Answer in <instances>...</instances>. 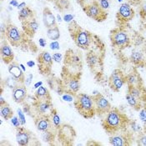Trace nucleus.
Instances as JSON below:
<instances>
[{"label":"nucleus","mask_w":146,"mask_h":146,"mask_svg":"<svg viewBox=\"0 0 146 146\" xmlns=\"http://www.w3.org/2000/svg\"><path fill=\"white\" fill-rule=\"evenodd\" d=\"M84 11L89 17L97 21H103L106 18L105 12L100 8L99 3L96 2H94L93 3L84 7Z\"/></svg>","instance_id":"nucleus-3"},{"label":"nucleus","mask_w":146,"mask_h":146,"mask_svg":"<svg viewBox=\"0 0 146 146\" xmlns=\"http://www.w3.org/2000/svg\"><path fill=\"white\" fill-rule=\"evenodd\" d=\"M62 100H63L64 101L68 102V103H71V102L74 101L75 98L72 95L71 93L66 92V93H64V94H62Z\"/></svg>","instance_id":"nucleus-34"},{"label":"nucleus","mask_w":146,"mask_h":146,"mask_svg":"<svg viewBox=\"0 0 146 146\" xmlns=\"http://www.w3.org/2000/svg\"><path fill=\"white\" fill-rule=\"evenodd\" d=\"M49 48L51 50H58L60 48V45H59V43L55 40V41H52L49 44Z\"/></svg>","instance_id":"nucleus-42"},{"label":"nucleus","mask_w":146,"mask_h":146,"mask_svg":"<svg viewBox=\"0 0 146 146\" xmlns=\"http://www.w3.org/2000/svg\"><path fill=\"white\" fill-rule=\"evenodd\" d=\"M128 140L126 138L121 135H113L110 139V145L113 146H124L128 145L129 143L127 142Z\"/></svg>","instance_id":"nucleus-20"},{"label":"nucleus","mask_w":146,"mask_h":146,"mask_svg":"<svg viewBox=\"0 0 146 146\" xmlns=\"http://www.w3.org/2000/svg\"><path fill=\"white\" fill-rule=\"evenodd\" d=\"M42 139L46 143H49V142L53 141L54 140V135L51 132V130L44 131L42 134Z\"/></svg>","instance_id":"nucleus-33"},{"label":"nucleus","mask_w":146,"mask_h":146,"mask_svg":"<svg viewBox=\"0 0 146 146\" xmlns=\"http://www.w3.org/2000/svg\"><path fill=\"white\" fill-rule=\"evenodd\" d=\"M80 2L84 5V7H86V6H88V5L94 3V1H92V0H80Z\"/></svg>","instance_id":"nucleus-46"},{"label":"nucleus","mask_w":146,"mask_h":146,"mask_svg":"<svg viewBox=\"0 0 146 146\" xmlns=\"http://www.w3.org/2000/svg\"><path fill=\"white\" fill-rule=\"evenodd\" d=\"M52 124V120L47 115H39V117L36 120L37 129L41 132L51 130Z\"/></svg>","instance_id":"nucleus-12"},{"label":"nucleus","mask_w":146,"mask_h":146,"mask_svg":"<svg viewBox=\"0 0 146 146\" xmlns=\"http://www.w3.org/2000/svg\"><path fill=\"white\" fill-rule=\"evenodd\" d=\"M17 114H18V117L21 122L22 125H24L26 124V119H25V115H24V112L21 109H18L17 110Z\"/></svg>","instance_id":"nucleus-36"},{"label":"nucleus","mask_w":146,"mask_h":146,"mask_svg":"<svg viewBox=\"0 0 146 146\" xmlns=\"http://www.w3.org/2000/svg\"><path fill=\"white\" fill-rule=\"evenodd\" d=\"M126 83L129 86H139L140 85V80L139 79L138 75L135 74H130L125 77Z\"/></svg>","instance_id":"nucleus-27"},{"label":"nucleus","mask_w":146,"mask_h":146,"mask_svg":"<svg viewBox=\"0 0 146 146\" xmlns=\"http://www.w3.org/2000/svg\"><path fill=\"white\" fill-rule=\"evenodd\" d=\"M123 0H118V2H122Z\"/></svg>","instance_id":"nucleus-58"},{"label":"nucleus","mask_w":146,"mask_h":146,"mask_svg":"<svg viewBox=\"0 0 146 146\" xmlns=\"http://www.w3.org/2000/svg\"><path fill=\"white\" fill-rule=\"evenodd\" d=\"M56 19H57V21H58V22H59V23L62 22V21H63V19L61 18V16H60L59 14H58V15H57Z\"/></svg>","instance_id":"nucleus-55"},{"label":"nucleus","mask_w":146,"mask_h":146,"mask_svg":"<svg viewBox=\"0 0 146 146\" xmlns=\"http://www.w3.org/2000/svg\"><path fill=\"white\" fill-rule=\"evenodd\" d=\"M33 15H34L33 11L29 7H26L19 12V19L22 22H25V21H28V20L33 19Z\"/></svg>","instance_id":"nucleus-22"},{"label":"nucleus","mask_w":146,"mask_h":146,"mask_svg":"<svg viewBox=\"0 0 146 146\" xmlns=\"http://www.w3.org/2000/svg\"><path fill=\"white\" fill-rule=\"evenodd\" d=\"M126 122L127 118L123 113L115 109H111L106 113V116L103 121V127L108 133L114 134L121 129L126 124Z\"/></svg>","instance_id":"nucleus-1"},{"label":"nucleus","mask_w":146,"mask_h":146,"mask_svg":"<svg viewBox=\"0 0 146 146\" xmlns=\"http://www.w3.org/2000/svg\"><path fill=\"white\" fill-rule=\"evenodd\" d=\"M43 22L47 29H50L54 26H57L56 17L48 8H45L43 11Z\"/></svg>","instance_id":"nucleus-15"},{"label":"nucleus","mask_w":146,"mask_h":146,"mask_svg":"<svg viewBox=\"0 0 146 146\" xmlns=\"http://www.w3.org/2000/svg\"><path fill=\"white\" fill-rule=\"evenodd\" d=\"M118 15L120 19L124 21H129L134 17V10L131 9L129 3H125L120 5L118 12Z\"/></svg>","instance_id":"nucleus-13"},{"label":"nucleus","mask_w":146,"mask_h":146,"mask_svg":"<svg viewBox=\"0 0 146 146\" xmlns=\"http://www.w3.org/2000/svg\"><path fill=\"white\" fill-rule=\"evenodd\" d=\"M0 52H1V58L5 64H10L11 63H13L14 55H13V53L12 48L9 45L6 44L2 45Z\"/></svg>","instance_id":"nucleus-16"},{"label":"nucleus","mask_w":146,"mask_h":146,"mask_svg":"<svg viewBox=\"0 0 146 146\" xmlns=\"http://www.w3.org/2000/svg\"><path fill=\"white\" fill-rule=\"evenodd\" d=\"M30 139H31V135L24 129H19L16 134V141L19 145H28L30 142Z\"/></svg>","instance_id":"nucleus-18"},{"label":"nucleus","mask_w":146,"mask_h":146,"mask_svg":"<svg viewBox=\"0 0 146 146\" xmlns=\"http://www.w3.org/2000/svg\"><path fill=\"white\" fill-rule=\"evenodd\" d=\"M0 114L3 119H4L5 120H8L13 117V111H12L11 108L8 104H4V105L1 106Z\"/></svg>","instance_id":"nucleus-26"},{"label":"nucleus","mask_w":146,"mask_h":146,"mask_svg":"<svg viewBox=\"0 0 146 146\" xmlns=\"http://www.w3.org/2000/svg\"><path fill=\"white\" fill-rule=\"evenodd\" d=\"M64 88L71 94H76L78 93L80 88L79 79L75 78L73 75H69L67 79L64 80Z\"/></svg>","instance_id":"nucleus-11"},{"label":"nucleus","mask_w":146,"mask_h":146,"mask_svg":"<svg viewBox=\"0 0 146 146\" xmlns=\"http://www.w3.org/2000/svg\"><path fill=\"white\" fill-rule=\"evenodd\" d=\"M74 16L73 14H70V13H66L63 17V20L66 23L72 22L74 20Z\"/></svg>","instance_id":"nucleus-43"},{"label":"nucleus","mask_w":146,"mask_h":146,"mask_svg":"<svg viewBox=\"0 0 146 146\" xmlns=\"http://www.w3.org/2000/svg\"><path fill=\"white\" fill-rule=\"evenodd\" d=\"M53 61L55 62V63H60L62 60H63V55L59 53H55L53 54Z\"/></svg>","instance_id":"nucleus-41"},{"label":"nucleus","mask_w":146,"mask_h":146,"mask_svg":"<svg viewBox=\"0 0 146 146\" xmlns=\"http://www.w3.org/2000/svg\"><path fill=\"white\" fill-rule=\"evenodd\" d=\"M28 94H27V89L25 85H19L14 90H13V99L16 103L21 104L26 100Z\"/></svg>","instance_id":"nucleus-14"},{"label":"nucleus","mask_w":146,"mask_h":146,"mask_svg":"<svg viewBox=\"0 0 146 146\" xmlns=\"http://www.w3.org/2000/svg\"><path fill=\"white\" fill-rule=\"evenodd\" d=\"M2 1H3V0H2Z\"/></svg>","instance_id":"nucleus-59"},{"label":"nucleus","mask_w":146,"mask_h":146,"mask_svg":"<svg viewBox=\"0 0 146 146\" xmlns=\"http://www.w3.org/2000/svg\"><path fill=\"white\" fill-rule=\"evenodd\" d=\"M4 104H6V101L4 100L3 97V96H1V97H0V105H1V106H3V105H4Z\"/></svg>","instance_id":"nucleus-53"},{"label":"nucleus","mask_w":146,"mask_h":146,"mask_svg":"<svg viewBox=\"0 0 146 146\" xmlns=\"http://www.w3.org/2000/svg\"><path fill=\"white\" fill-rule=\"evenodd\" d=\"M23 111L24 112V113H30V107L28 106V105H25L24 108H23Z\"/></svg>","instance_id":"nucleus-52"},{"label":"nucleus","mask_w":146,"mask_h":146,"mask_svg":"<svg viewBox=\"0 0 146 146\" xmlns=\"http://www.w3.org/2000/svg\"><path fill=\"white\" fill-rule=\"evenodd\" d=\"M99 4H100V8H101L104 11L109 9L110 7V0H100V1H99Z\"/></svg>","instance_id":"nucleus-35"},{"label":"nucleus","mask_w":146,"mask_h":146,"mask_svg":"<svg viewBox=\"0 0 146 146\" xmlns=\"http://www.w3.org/2000/svg\"><path fill=\"white\" fill-rule=\"evenodd\" d=\"M130 59L133 63H135L136 64H139L145 61V55L140 50L134 49L131 53Z\"/></svg>","instance_id":"nucleus-23"},{"label":"nucleus","mask_w":146,"mask_h":146,"mask_svg":"<svg viewBox=\"0 0 146 146\" xmlns=\"http://www.w3.org/2000/svg\"><path fill=\"white\" fill-rule=\"evenodd\" d=\"M111 41L113 46L118 48H124L129 44L130 38L127 32L124 30H116L112 33Z\"/></svg>","instance_id":"nucleus-4"},{"label":"nucleus","mask_w":146,"mask_h":146,"mask_svg":"<svg viewBox=\"0 0 146 146\" xmlns=\"http://www.w3.org/2000/svg\"><path fill=\"white\" fill-rule=\"evenodd\" d=\"M47 37H48V38H49L52 41L58 40L60 38V31H59L58 28L57 26H54L53 28L48 29Z\"/></svg>","instance_id":"nucleus-24"},{"label":"nucleus","mask_w":146,"mask_h":146,"mask_svg":"<svg viewBox=\"0 0 146 146\" xmlns=\"http://www.w3.org/2000/svg\"><path fill=\"white\" fill-rule=\"evenodd\" d=\"M125 83H126V79L123 73L119 69L114 70L110 78V85L111 89L118 92L122 89Z\"/></svg>","instance_id":"nucleus-7"},{"label":"nucleus","mask_w":146,"mask_h":146,"mask_svg":"<svg viewBox=\"0 0 146 146\" xmlns=\"http://www.w3.org/2000/svg\"><path fill=\"white\" fill-rule=\"evenodd\" d=\"M68 62L71 64V65H79V64L81 63V58L79 55L73 54H68L67 57Z\"/></svg>","instance_id":"nucleus-31"},{"label":"nucleus","mask_w":146,"mask_h":146,"mask_svg":"<svg viewBox=\"0 0 146 146\" xmlns=\"http://www.w3.org/2000/svg\"><path fill=\"white\" fill-rule=\"evenodd\" d=\"M38 27H39L38 23L34 19H29L28 21L23 22L24 32L29 36H34V34L38 29Z\"/></svg>","instance_id":"nucleus-17"},{"label":"nucleus","mask_w":146,"mask_h":146,"mask_svg":"<svg viewBox=\"0 0 146 146\" xmlns=\"http://www.w3.org/2000/svg\"><path fill=\"white\" fill-rule=\"evenodd\" d=\"M94 105H95V111L99 114H106L111 110V104L109 100L101 94L94 97Z\"/></svg>","instance_id":"nucleus-8"},{"label":"nucleus","mask_w":146,"mask_h":146,"mask_svg":"<svg viewBox=\"0 0 146 146\" xmlns=\"http://www.w3.org/2000/svg\"><path fill=\"white\" fill-rule=\"evenodd\" d=\"M51 115H52V123L54 124V126L56 128V129H59L61 127V119L59 117V115L58 114V113L53 110V111L51 113Z\"/></svg>","instance_id":"nucleus-30"},{"label":"nucleus","mask_w":146,"mask_h":146,"mask_svg":"<svg viewBox=\"0 0 146 146\" xmlns=\"http://www.w3.org/2000/svg\"><path fill=\"white\" fill-rule=\"evenodd\" d=\"M139 119L140 120L146 124V108H143L139 110Z\"/></svg>","instance_id":"nucleus-40"},{"label":"nucleus","mask_w":146,"mask_h":146,"mask_svg":"<svg viewBox=\"0 0 146 146\" xmlns=\"http://www.w3.org/2000/svg\"><path fill=\"white\" fill-rule=\"evenodd\" d=\"M5 34H6L9 42L12 45L19 46L21 44L23 40L22 34L19 31V29L17 27H15L14 25H12V24L8 25Z\"/></svg>","instance_id":"nucleus-6"},{"label":"nucleus","mask_w":146,"mask_h":146,"mask_svg":"<svg viewBox=\"0 0 146 146\" xmlns=\"http://www.w3.org/2000/svg\"><path fill=\"white\" fill-rule=\"evenodd\" d=\"M142 13H145L146 15V6H144L142 8Z\"/></svg>","instance_id":"nucleus-57"},{"label":"nucleus","mask_w":146,"mask_h":146,"mask_svg":"<svg viewBox=\"0 0 146 146\" xmlns=\"http://www.w3.org/2000/svg\"><path fill=\"white\" fill-rule=\"evenodd\" d=\"M48 84L51 89H54L55 84H54V79H48Z\"/></svg>","instance_id":"nucleus-47"},{"label":"nucleus","mask_w":146,"mask_h":146,"mask_svg":"<svg viewBox=\"0 0 146 146\" xmlns=\"http://www.w3.org/2000/svg\"><path fill=\"white\" fill-rule=\"evenodd\" d=\"M38 44H39V46L42 47V48H44L45 46L47 45V42H46V39L44 38H41L38 39Z\"/></svg>","instance_id":"nucleus-45"},{"label":"nucleus","mask_w":146,"mask_h":146,"mask_svg":"<svg viewBox=\"0 0 146 146\" xmlns=\"http://www.w3.org/2000/svg\"><path fill=\"white\" fill-rule=\"evenodd\" d=\"M130 128L135 133H139L141 131V126L139 124H137L135 121L130 122Z\"/></svg>","instance_id":"nucleus-38"},{"label":"nucleus","mask_w":146,"mask_h":146,"mask_svg":"<svg viewBox=\"0 0 146 146\" xmlns=\"http://www.w3.org/2000/svg\"><path fill=\"white\" fill-rule=\"evenodd\" d=\"M74 34V41L77 46L80 48L87 49L91 43V35L90 33L86 30L78 29Z\"/></svg>","instance_id":"nucleus-5"},{"label":"nucleus","mask_w":146,"mask_h":146,"mask_svg":"<svg viewBox=\"0 0 146 146\" xmlns=\"http://www.w3.org/2000/svg\"><path fill=\"white\" fill-rule=\"evenodd\" d=\"M86 60H87L88 65L91 68L95 67L97 64H99V63H100V58H99V57L97 56L96 54H93V53H90V54L87 55Z\"/></svg>","instance_id":"nucleus-29"},{"label":"nucleus","mask_w":146,"mask_h":146,"mask_svg":"<svg viewBox=\"0 0 146 146\" xmlns=\"http://www.w3.org/2000/svg\"><path fill=\"white\" fill-rule=\"evenodd\" d=\"M126 100L128 102V104L131 107L135 108V110H139V109L140 103L139 101V100L137 98H135V96H133L132 94H130L129 93L127 94V95H126Z\"/></svg>","instance_id":"nucleus-28"},{"label":"nucleus","mask_w":146,"mask_h":146,"mask_svg":"<svg viewBox=\"0 0 146 146\" xmlns=\"http://www.w3.org/2000/svg\"><path fill=\"white\" fill-rule=\"evenodd\" d=\"M53 62V58L48 51L42 52L38 56V64L41 65V67L44 66V68H50Z\"/></svg>","instance_id":"nucleus-19"},{"label":"nucleus","mask_w":146,"mask_h":146,"mask_svg":"<svg viewBox=\"0 0 146 146\" xmlns=\"http://www.w3.org/2000/svg\"><path fill=\"white\" fill-rule=\"evenodd\" d=\"M19 66H20V68H22L23 71V72L25 73V72H26V68H25V66H24V65H23V64H19Z\"/></svg>","instance_id":"nucleus-56"},{"label":"nucleus","mask_w":146,"mask_h":146,"mask_svg":"<svg viewBox=\"0 0 146 146\" xmlns=\"http://www.w3.org/2000/svg\"><path fill=\"white\" fill-rule=\"evenodd\" d=\"M92 94H93L94 97H95V96H98L99 94H100V91H98V90H94V91L92 92Z\"/></svg>","instance_id":"nucleus-54"},{"label":"nucleus","mask_w":146,"mask_h":146,"mask_svg":"<svg viewBox=\"0 0 146 146\" xmlns=\"http://www.w3.org/2000/svg\"><path fill=\"white\" fill-rule=\"evenodd\" d=\"M74 103L77 110L84 118L89 119L96 113L94 97L92 98L86 94H79L75 96Z\"/></svg>","instance_id":"nucleus-2"},{"label":"nucleus","mask_w":146,"mask_h":146,"mask_svg":"<svg viewBox=\"0 0 146 146\" xmlns=\"http://www.w3.org/2000/svg\"><path fill=\"white\" fill-rule=\"evenodd\" d=\"M35 97L38 99V100H50V96L48 94V90L44 86H40L38 89H37Z\"/></svg>","instance_id":"nucleus-21"},{"label":"nucleus","mask_w":146,"mask_h":146,"mask_svg":"<svg viewBox=\"0 0 146 146\" xmlns=\"http://www.w3.org/2000/svg\"><path fill=\"white\" fill-rule=\"evenodd\" d=\"M34 79V75H33V74H29L27 76H26V78L24 79V82H23V84H24V85L26 86V87H29V86H30V84H31V83H32V80Z\"/></svg>","instance_id":"nucleus-39"},{"label":"nucleus","mask_w":146,"mask_h":146,"mask_svg":"<svg viewBox=\"0 0 146 146\" xmlns=\"http://www.w3.org/2000/svg\"><path fill=\"white\" fill-rule=\"evenodd\" d=\"M26 7H27L26 3H25V2H22L21 3H19V6L17 7V9H18L19 10H21V9H24V8H26Z\"/></svg>","instance_id":"nucleus-48"},{"label":"nucleus","mask_w":146,"mask_h":146,"mask_svg":"<svg viewBox=\"0 0 146 146\" xmlns=\"http://www.w3.org/2000/svg\"><path fill=\"white\" fill-rule=\"evenodd\" d=\"M8 70H9V73L10 74V75L13 76V78H15L19 83L23 84L24 82V79H25V78H24V72L20 68L19 64L13 62L9 64Z\"/></svg>","instance_id":"nucleus-10"},{"label":"nucleus","mask_w":146,"mask_h":146,"mask_svg":"<svg viewBox=\"0 0 146 146\" xmlns=\"http://www.w3.org/2000/svg\"><path fill=\"white\" fill-rule=\"evenodd\" d=\"M139 144L140 145L146 146V135H140V137L139 138Z\"/></svg>","instance_id":"nucleus-44"},{"label":"nucleus","mask_w":146,"mask_h":146,"mask_svg":"<svg viewBox=\"0 0 146 146\" xmlns=\"http://www.w3.org/2000/svg\"><path fill=\"white\" fill-rule=\"evenodd\" d=\"M43 85V82L42 81H38V82H37V83H35L34 84V89H38L40 86H42Z\"/></svg>","instance_id":"nucleus-51"},{"label":"nucleus","mask_w":146,"mask_h":146,"mask_svg":"<svg viewBox=\"0 0 146 146\" xmlns=\"http://www.w3.org/2000/svg\"><path fill=\"white\" fill-rule=\"evenodd\" d=\"M129 93L137 98L138 100H142L144 96V92L142 88L139 86H129Z\"/></svg>","instance_id":"nucleus-25"},{"label":"nucleus","mask_w":146,"mask_h":146,"mask_svg":"<svg viewBox=\"0 0 146 146\" xmlns=\"http://www.w3.org/2000/svg\"><path fill=\"white\" fill-rule=\"evenodd\" d=\"M35 107L38 113L40 115H47L53 111V105L50 100H37L35 103Z\"/></svg>","instance_id":"nucleus-9"},{"label":"nucleus","mask_w":146,"mask_h":146,"mask_svg":"<svg viewBox=\"0 0 146 146\" xmlns=\"http://www.w3.org/2000/svg\"><path fill=\"white\" fill-rule=\"evenodd\" d=\"M27 66L29 68H33L35 66V62L33 61V60H29L27 62Z\"/></svg>","instance_id":"nucleus-50"},{"label":"nucleus","mask_w":146,"mask_h":146,"mask_svg":"<svg viewBox=\"0 0 146 146\" xmlns=\"http://www.w3.org/2000/svg\"><path fill=\"white\" fill-rule=\"evenodd\" d=\"M9 5H11L12 7H18L19 6V3L17 0H11L9 2Z\"/></svg>","instance_id":"nucleus-49"},{"label":"nucleus","mask_w":146,"mask_h":146,"mask_svg":"<svg viewBox=\"0 0 146 146\" xmlns=\"http://www.w3.org/2000/svg\"><path fill=\"white\" fill-rule=\"evenodd\" d=\"M10 121H11L12 125L13 127H15V128H19L20 125H22L18 116H13L11 119H10Z\"/></svg>","instance_id":"nucleus-37"},{"label":"nucleus","mask_w":146,"mask_h":146,"mask_svg":"<svg viewBox=\"0 0 146 146\" xmlns=\"http://www.w3.org/2000/svg\"><path fill=\"white\" fill-rule=\"evenodd\" d=\"M21 83H19L15 78H13V76L10 75V77H9L6 80V84L8 85V87H9L10 89L14 90L16 87H18Z\"/></svg>","instance_id":"nucleus-32"}]
</instances>
